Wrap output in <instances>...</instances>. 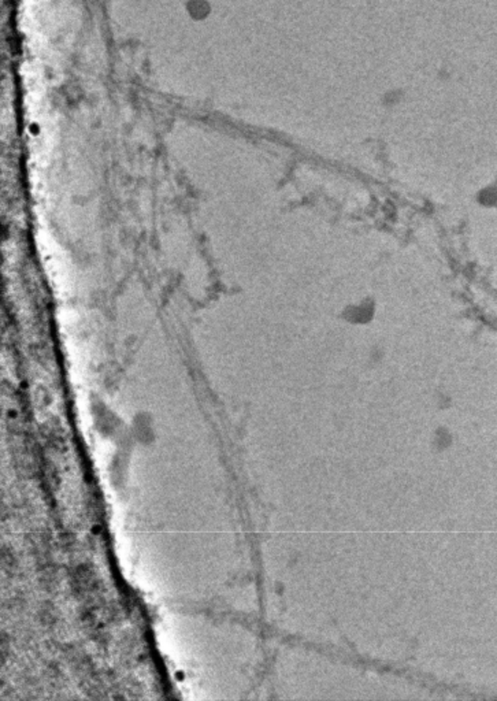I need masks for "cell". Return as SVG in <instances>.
Returning <instances> with one entry per match:
<instances>
[{
	"mask_svg": "<svg viewBox=\"0 0 497 701\" xmlns=\"http://www.w3.org/2000/svg\"><path fill=\"white\" fill-rule=\"evenodd\" d=\"M379 300L374 296L365 295L347 301L338 311V320L351 328L370 326L379 317Z\"/></svg>",
	"mask_w": 497,
	"mask_h": 701,
	"instance_id": "1",
	"label": "cell"
}]
</instances>
